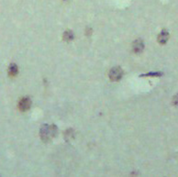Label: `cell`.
<instances>
[{
  "mask_svg": "<svg viewBox=\"0 0 178 177\" xmlns=\"http://www.w3.org/2000/svg\"><path fill=\"white\" fill-rule=\"evenodd\" d=\"M169 39V33L166 30H163L162 32L160 33L159 36H158V41L161 43V44H164L166 43V41H168Z\"/></svg>",
  "mask_w": 178,
  "mask_h": 177,
  "instance_id": "cell-5",
  "label": "cell"
},
{
  "mask_svg": "<svg viewBox=\"0 0 178 177\" xmlns=\"http://www.w3.org/2000/svg\"><path fill=\"white\" fill-rule=\"evenodd\" d=\"M8 73H9L10 75H12V76L17 75V74L19 73V68H18V66H17V64H15V63H11V64L9 65Z\"/></svg>",
  "mask_w": 178,
  "mask_h": 177,
  "instance_id": "cell-7",
  "label": "cell"
},
{
  "mask_svg": "<svg viewBox=\"0 0 178 177\" xmlns=\"http://www.w3.org/2000/svg\"><path fill=\"white\" fill-rule=\"evenodd\" d=\"M132 49H133V52H136V53H140L143 51L144 49V43L141 40H137L133 42L132 44Z\"/></svg>",
  "mask_w": 178,
  "mask_h": 177,
  "instance_id": "cell-4",
  "label": "cell"
},
{
  "mask_svg": "<svg viewBox=\"0 0 178 177\" xmlns=\"http://www.w3.org/2000/svg\"><path fill=\"white\" fill-rule=\"evenodd\" d=\"M50 132H51L52 137H56L58 134V128L56 125H51L50 126Z\"/></svg>",
  "mask_w": 178,
  "mask_h": 177,
  "instance_id": "cell-8",
  "label": "cell"
},
{
  "mask_svg": "<svg viewBox=\"0 0 178 177\" xmlns=\"http://www.w3.org/2000/svg\"><path fill=\"white\" fill-rule=\"evenodd\" d=\"M173 103H174L175 105H178V95L175 96L174 100H173Z\"/></svg>",
  "mask_w": 178,
  "mask_h": 177,
  "instance_id": "cell-10",
  "label": "cell"
},
{
  "mask_svg": "<svg viewBox=\"0 0 178 177\" xmlns=\"http://www.w3.org/2000/svg\"><path fill=\"white\" fill-rule=\"evenodd\" d=\"M123 75V71L120 67H114L109 72V78L111 81H119Z\"/></svg>",
  "mask_w": 178,
  "mask_h": 177,
  "instance_id": "cell-1",
  "label": "cell"
},
{
  "mask_svg": "<svg viewBox=\"0 0 178 177\" xmlns=\"http://www.w3.org/2000/svg\"><path fill=\"white\" fill-rule=\"evenodd\" d=\"M74 38H75V35H74V32L68 30H66L64 33H63V40L65 41H73L74 40Z\"/></svg>",
  "mask_w": 178,
  "mask_h": 177,
  "instance_id": "cell-6",
  "label": "cell"
},
{
  "mask_svg": "<svg viewBox=\"0 0 178 177\" xmlns=\"http://www.w3.org/2000/svg\"><path fill=\"white\" fill-rule=\"evenodd\" d=\"M40 135L41 140L44 142H47L51 140V132H50V126L47 124H43L41 128V131H40Z\"/></svg>",
  "mask_w": 178,
  "mask_h": 177,
  "instance_id": "cell-2",
  "label": "cell"
},
{
  "mask_svg": "<svg viewBox=\"0 0 178 177\" xmlns=\"http://www.w3.org/2000/svg\"><path fill=\"white\" fill-rule=\"evenodd\" d=\"M163 74L162 73H148L146 74H143L141 76H161Z\"/></svg>",
  "mask_w": 178,
  "mask_h": 177,
  "instance_id": "cell-9",
  "label": "cell"
},
{
  "mask_svg": "<svg viewBox=\"0 0 178 177\" xmlns=\"http://www.w3.org/2000/svg\"><path fill=\"white\" fill-rule=\"evenodd\" d=\"M31 106V100L29 97H23L19 103V107L21 111H26Z\"/></svg>",
  "mask_w": 178,
  "mask_h": 177,
  "instance_id": "cell-3",
  "label": "cell"
}]
</instances>
